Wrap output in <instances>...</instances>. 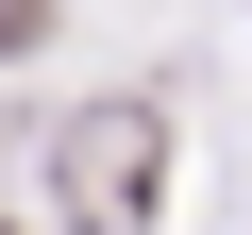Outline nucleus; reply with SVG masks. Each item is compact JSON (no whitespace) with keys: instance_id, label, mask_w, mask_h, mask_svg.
Segmentation results:
<instances>
[{"instance_id":"1","label":"nucleus","mask_w":252,"mask_h":235,"mask_svg":"<svg viewBox=\"0 0 252 235\" xmlns=\"http://www.w3.org/2000/svg\"><path fill=\"white\" fill-rule=\"evenodd\" d=\"M152 202H168V118L152 101H101V118L51 135V218L67 235H152Z\"/></svg>"},{"instance_id":"2","label":"nucleus","mask_w":252,"mask_h":235,"mask_svg":"<svg viewBox=\"0 0 252 235\" xmlns=\"http://www.w3.org/2000/svg\"><path fill=\"white\" fill-rule=\"evenodd\" d=\"M0 51H34V0H0Z\"/></svg>"}]
</instances>
